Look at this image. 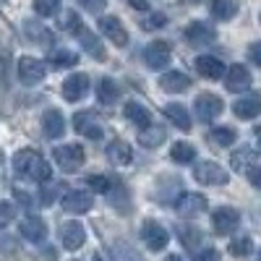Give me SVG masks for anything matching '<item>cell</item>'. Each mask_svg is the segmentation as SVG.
I'll use <instances>...</instances> for the list:
<instances>
[{
    "label": "cell",
    "instance_id": "1",
    "mask_svg": "<svg viewBox=\"0 0 261 261\" xmlns=\"http://www.w3.org/2000/svg\"><path fill=\"white\" fill-rule=\"evenodd\" d=\"M193 178L201 186H225L230 180V172L220 162H199L193 167Z\"/></svg>",
    "mask_w": 261,
    "mask_h": 261
},
{
    "label": "cell",
    "instance_id": "2",
    "mask_svg": "<svg viewBox=\"0 0 261 261\" xmlns=\"http://www.w3.org/2000/svg\"><path fill=\"white\" fill-rule=\"evenodd\" d=\"M55 162H58V167L60 170H65V172H76L81 165H84V146H79V144H63V146H55Z\"/></svg>",
    "mask_w": 261,
    "mask_h": 261
},
{
    "label": "cell",
    "instance_id": "3",
    "mask_svg": "<svg viewBox=\"0 0 261 261\" xmlns=\"http://www.w3.org/2000/svg\"><path fill=\"white\" fill-rule=\"evenodd\" d=\"M141 241H144V246L149 251H162L167 246V241H170V235L157 220H146L141 225Z\"/></svg>",
    "mask_w": 261,
    "mask_h": 261
},
{
    "label": "cell",
    "instance_id": "4",
    "mask_svg": "<svg viewBox=\"0 0 261 261\" xmlns=\"http://www.w3.org/2000/svg\"><path fill=\"white\" fill-rule=\"evenodd\" d=\"M238 225H241V214H238V209H232V206L214 209V214H212V227H214L217 235H230L232 230H238Z\"/></svg>",
    "mask_w": 261,
    "mask_h": 261
},
{
    "label": "cell",
    "instance_id": "5",
    "mask_svg": "<svg viewBox=\"0 0 261 261\" xmlns=\"http://www.w3.org/2000/svg\"><path fill=\"white\" fill-rule=\"evenodd\" d=\"M45 73H47V68H45V63H42V60L29 58V55L18 58V79H21V84L34 86V84H39L42 79H45Z\"/></svg>",
    "mask_w": 261,
    "mask_h": 261
},
{
    "label": "cell",
    "instance_id": "6",
    "mask_svg": "<svg viewBox=\"0 0 261 261\" xmlns=\"http://www.w3.org/2000/svg\"><path fill=\"white\" fill-rule=\"evenodd\" d=\"M193 107H196V115H199V120H204V123H212L217 115L222 113V99L217 97V94H212V92H204V94H199L196 97V102H193Z\"/></svg>",
    "mask_w": 261,
    "mask_h": 261
},
{
    "label": "cell",
    "instance_id": "7",
    "mask_svg": "<svg viewBox=\"0 0 261 261\" xmlns=\"http://www.w3.org/2000/svg\"><path fill=\"white\" fill-rule=\"evenodd\" d=\"M186 42L193 47H201V45H212V42L217 39V32L212 24H206V21H193V24L186 27Z\"/></svg>",
    "mask_w": 261,
    "mask_h": 261
},
{
    "label": "cell",
    "instance_id": "8",
    "mask_svg": "<svg viewBox=\"0 0 261 261\" xmlns=\"http://www.w3.org/2000/svg\"><path fill=\"white\" fill-rule=\"evenodd\" d=\"M170 53H172L170 42H162V39H157V42H151V45L144 50V63L149 65L151 71H162L165 65L170 63Z\"/></svg>",
    "mask_w": 261,
    "mask_h": 261
},
{
    "label": "cell",
    "instance_id": "9",
    "mask_svg": "<svg viewBox=\"0 0 261 261\" xmlns=\"http://www.w3.org/2000/svg\"><path fill=\"white\" fill-rule=\"evenodd\" d=\"M92 204H94V196L89 191H79V188L68 191L63 196V201H60V206L65 212H71V214H86L92 209Z\"/></svg>",
    "mask_w": 261,
    "mask_h": 261
},
{
    "label": "cell",
    "instance_id": "10",
    "mask_svg": "<svg viewBox=\"0 0 261 261\" xmlns=\"http://www.w3.org/2000/svg\"><path fill=\"white\" fill-rule=\"evenodd\" d=\"M225 86H227V92H235V94L246 92L248 86H251V73H248L246 65L232 63L230 68L225 71Z\"/></svg>",
    "mask_w": 261,
    "mask_h": 261
},
{
    "label": "cell",
    "instance_id": "11",
    "mask_svg": "<svg viewBox=\"0 0 261 261\" xmlns=\"http://www.w3.org/2000/svg\"><path fill=\"white\" fill-rule=\"evenodd\" d=\"M99 32L110 39L113 45H118V47H125L128 45V32L120 24V18H115V16H102L99 18Z\"/></svg>",
    "mask_w": 261,
    "mask_h": 261
},
{
    "label": "cell",
    "instance_id": "12",
    "mask_svg": "<svg viewBox=\"0 0 261 261\" xmlns=\"http://www.w3.org/2000/svg\"><path fill=\"white\" fill-rule=\"evenodd\" d=\"M73 128H76V134H81V136H86V139H92V141L102 139V125H99L97 115L89 113V110L73 115Z\"/></svg>",
    "mask_w": 261,
    "mask_h": 261
},
{
    "label": "cell",
    "instance_id": "13",
    "mask_svg": "<svg viewBox=\"0 0 261 261\" xmlns=\"http://www.w3.org/2000/svg\"><path fill=\"white\" fill-rule=\"evenodd\" d=\"M175 209H178V214L180 217H199V214H204V209H206V199L201 193H180L178 196V201H175Z\"/></svg>",
    "mask_w": 261,
    "mask_h": 261
},
{
    "label": "cell",
    "instance_id": "14",
    "mask_svg": "<svg viewBox=\"0 0 261 261\" xmlns=\"http://www.w3.org/2000/svg\"><path fill=\"white\" fill-rule=\"evenodd\" d=\"M86 92H89V76H86V73H71L68 79L63 81V97L68 102L84 99Z\"/></svg>",
    "mask_w": 261,
    "mask_h": 261
},
{
    "label": "cell",
    "instance_id": "15",
    "mask_svg": "<svg viewBox=\"0 0 261 261\" xmlns=\"http://www.w3.org/2000/svg\"><path fill=\"white\" fill-rule=\"evenodd\" d=\"M60 243L65 251H79L86 243V230L79 222H65L60 225Z\"/></svg>",
    "mask_w": 261,
    "mask_h": 261
},
{
    "label": "cell",
    "instance_id": "16",
    "mask_svg": "<svg viewBox=\"0 0 261 261\" xmlns=\"http://www.w3.org/2000/svg\"><path fill=\"white\" fill-rule=\"evenodd\" d=\"M21 235H24L27 241H32V243H42V241H45V235H47L45 220L37 217V214H29L27 220L21 222Z\"/></svg>",
    "mask_w": 261,
    "mask_h": 261
},
{
    "label": "cell",
    "instance_id": "17",
    "mask_svg": "<svg viewBox=\"0 0 261 261\" xmlns=\"http://www.w3.org/2000/svg\"><path fill=\"white\" fill-rule=\"evenodd\" d=\"M196 71H199L204 79H222L225 76V63L220 58H214V55H201V58H196Z\"/></svg>",
    "mask_w": 261,
    "mask_h": 261
},
{
    "label": "cell",
    "instance_id": "18",
    "mask_svg": "<svg viewBox=\"0 0 261 261\" xmlns=\"http://www.w3.org/2000/svg\"><path fill=\"white\" fill-rule=\"evenodd\" d=\"M42 134L47 139H60L65 134V118L58 110H47L42 115Z\"/></svg>",
    "mask_w": 261,
    "mask_h": 261
},
{
    "label": "cell",
    "instance_id": "19",
    "mask_svg": "<svg viewBox=\"0 0 261 261\" xmlns=\"http://www.w3.org/2000/svg\"><path fill=\"white\" fill-rule=\"evenodd\" d=\"M107 160H110L115 167H125V165H130V160H134V151H130V146L123 139H113L110 146H107Z\"/></svg>",
    "mask_w": 261,
    "mask_h": 261
},
{
    "label": "cell",
    "instance_id": "20",
    "mask_svg": "<svg viewBox=\"0 0 261 261\" xmlns=\"http://www.w3.org/2000/svg\"><path fill=\"white\" fill-rule=\"evenodd\" d=\"M232 113L241 118V120H251L261 113V97L258 94H248V97H241L235 105H232Z\"/></svg>",
    "mask_w": 261,
    "mask_h": 261
},
{
    "label": "cell",
    "instance_id": "21",
    "mask_svg": "<svg viewBox=\"0 0 261 261\" xmlns=\"http://www.w3.org/2000/svg\"><path fill=\"white\" fill-rule=\"evenodd\" d=\"M76 37H79V42H81V47L86 50V53H89L94 60H107V53H105V45H102V42L97 39V34H92L89 29H79L76 32Z\"/></svg>",
    "mask_w": 261,
    "mask_h": 261
},
{
    "label": "cell",
    "instance_id": "22",
    "mask_svg": "<svg viewBox=\"0 0 261 261\" xmlns=\"http://www.w3.org/2000/svg\"><path fill=\"white\" fill-rule=\"evenodd\" d=\"M160 86H162V92L180 94V92H186L188 86H191V79H188L186 73H180V71H167V73H162Z\"/></svg>",
    "mask_w": 261,
    "mask_h": 261
},
{
    "label": "cell",
    "instance_id": "23",
    "mask_svg": "<svg viewBox=\"0 0 261 261\" xmlns=\"http://www.w3.org/2000/svg\"><path fill=\"white\" fill-rule=\"evenodd\" d=\"M165 118L175 125V128H180V130H191L193 125H191V115H188V110L183 105H178V102H170V105H165Z\"/></svg>",
    "mask_w": 261,
    "mask_h": 261
},
{
    "label": "cell",
    "instance_id": "24",
    "mask_svg": "<svg viewBox=\"0 0 261 261\" xmlns=\"http://www.w3.org/2000/svg\"><path fill=\"white\" fill-rule=\"evenodd\" d=\"M256 162V151L253 146H241V149H235L232 151V157H230V167L235 172H248Z\"/></svg>",
    "mask_w": 261,
    "mask_h": 261
},
{
    "label": "cell",
    "instance_id": "25",
    "mask_svg": "<svg viewBox=\"0 0 261 261\" xmlns=\"http://www.w3.org/2000/svg\"><path fill=\"white\" fill-rule=\"evenodd\" d=\"M120 99V86L113 79H99L97 84V102L99 105H115Z\"/></svg>",
    "mask_w": 261,
    "mask_h": 261
},
{
    "label": "cell",
    "instance_id": "26",
    "mask_svg": "<svg viewBox=\"0 0 261 261\" xmlns=\"http://www.w3.org/2000/svg\"><path fill=\"white\" fill-rule=\"evenodd\" d=\"M165 136H167V130H165L162 125H146V128L139 130V141H141V146H146V149H157V146L165 141Z\"/></svg>",
    "mask_w": 261,
    "mask_h": 261
},
{
    "label": "cell",
    "instance_id": "27",
    "mask_svg": "<svg viewBox=\"0 0 261 261\" xmlns=\"http://www.w3.org/2000/svg\"><path fill=\"white\" fill-rule=\"evenodd\" d=\"M178 241L188 251H199L201 248V230L193 227V225H180L178 227Z\"/></svg>",
    "mask_w": 261,
    "mask_h": 261
},
{
    "label": "cell",
    "instance_id": "28",
    "mask_svg": "<svg viewBox=\"0 0 261 261\" xmlns=\"http://www.w3.org/2000/svg\"><path fill=\"white\" fill-rule=\"evenodd\" d=\"M123 115H125L130 123H136L139 128L151 125V115H149V110H146L144 105H139V102H128V105H125V110H123Z\"/></svg>",
    "mask_w": 261,
    "mask_h": 261
},
{
    "label": "cell",
    "instance_id": "29",
    "mask_svg": "<svg viewBox=\"0 0 261 261\" xmlns=\"http://www.w3.org/2000/svg\"><path fill=\"white\" fill-rule=\"evenodd\" d=\"M50 175H53V167L42 160L39 154L32 160V165H29V172H27V180H34V183H45V180H50Z\"/></svg>",
    "mask_w": 261,
    "mask_h": 261
},
{
    "label": "cell",
    "instance_id": "30",
    "mask_svg": "<svg viewBox=\"0 0 261 261\" xmlns=\"http://www.w3.org/2000/svg\"><path fill=\"white\" fill-rule=\"evenodd\" d=\"M212 16L220 18V21H230L235 13H238V0H212L209 6Z\"/></svg>",
    "mask_w": 261,
    "mask_h": 261
},
{
    "label": "cell",
    "instance_id": "31",
    "mask_svg": "<svg viewBox=\"0 0 261 261\" xmlns=\"http://www.w3.org/2000/svg\"><path fill=\"white\" fill-rule=\"evenodd\" d=\"M170 157H172V162L186 165V162H193V160H196V149H193V144H188V141H178V144H172Z\"/></svg>",
    "mask_w": 261,
    "mask_h": 261
},
{
    "label": "cell",
    "instance_id": "32",
    "mask_svg": "<svg viewBox=\"0 0 261 261\" xmlns=\"http://www.w3.org/2000/svg\"><path fill=\"white\" fill-rule=\"evenodd\" d=\"M209 139H212L217 146H232V144H235V139H238V134H235V130H232L230 125H217V128H212Z\"/></svg>",
    "mask_w": 261,
    "mask_h": 261
},
{
    "label": "cell",
    "instance_id": "33",
    "mask_svg": "<svg viewBox=\"0 0 261 261\" xmlns=\"http://www.w3.org/2000/svg\"><path fill=\"white\" fill-rule=\"evenodd\" d=\"M73 63H79V58H76V53H71V50H53L50 53V65L58 71V68H71Z\"/></svg>",
    "mask_w": 261,
    "mask_h": 261
},
{
    "label": "cell",
    "instance_id": "34",
    "mask_svg": "<svg viewBox=\"0 0 261 261\" xmlns=\"http://www.w3.org/2000/svg\"><path fill=\"white\" fill-rule=\"evenodd\" d=\"M113 251H115V258L118 261H141V256L136 253V248L125 243V241H115L113 243Z\"/></svg>",
    "mask_w": 261,
    "mask_h": 261
},
{
    "label": "cell",
    "instance_id": "35",
    "mask_svg": "<svg viewBox=\"0 0 261 261\" xmlns=\"http://www.w3.org/2000/svg\"><path fill=\"white\" fill-rule=\"evenodd\" d=\"M251 248H253L251 238H248V235H241V238H232L227 251H230L232 256H238V258H243V256H248V253H251Z\"/></svg>",
    "mask_w": 261,
    "mask_h": 261
},
{
    "label": "cell",
    "instance_id": "36",
    "mask_svg": "<svg viewBox=\"0 0 261 261\" xmlns=\"http://www.w3.org/2000/svg\"><path fill=\"white\" fill-rule=\"evenodd\" d=\"M27 32H29V37H32V39H39V45H45V47H50V45H53V34H50L47 29H42L39 24L34 27V21H29V24H27Z\"/></svg>",
    "mask_w": 261,
    "mask_h": 261
},
{
    "label": "cell",
    "instance_id": "37",
    "mask_svg": "<svg viewBox=\"0 0 261 261\" xmlns=\"http://www.w3.org/2000/svg\"><path fill=\"white\" fill-rule=\"evenodd\" d=\"M60 3L63 0H34V11L39 16H55L60 11Z\"/></svg>",
    "mask_w": 261,
    "mask_h": 261
},
{
    "label": "cell",
    "instance_id": "38",
    "mask_svg": "<svg viewBox=\"0 0 261 261\" xmlns=\"http://www.w3.org/2000/svg\"><path fill=\"white\" fill-rule=\"evenodd\" d=\"M167 24V16L165 13H149L144 21H141V27L146 29V32H154V29H162Z\"/></svg>",
    "mask_w": 261,
    "mask_h": 261
},
{
    "label": "cell",
    "instance_id": "39",
    "mask_svg": "<svg viewBox=\"0 0 261 261\" xmlns=\"http://www.w3.org/2000/svg\"><path fill=\"white\" fill-rule=\"evenodd\" d=\"M13 217H16V206L11 201H0V230L8 227L13 222Z\"/></svg>",
    "mask_w": 261,
    "mask_h": 261
},
{
    "label": "cell",
    "instance_id": "40",
    "mask_svg": "<svg viewBox=\"0 0 261 261\" xmlns=\"http://www.w3.org/2000/svg\"><path fill=\"white\" fill-rule=\"evenodd\" d=\"M89 186L97 193H110V178H107V175H92L89 178Z\"/></svg>",
    "mask_w": 261,
    "mask_h": 261
},
{
    "label": "cell",
    "instance_id": "41",
    "mask_svg": "<svg viewBox=\"0 0 261 261\" xmlns=\"http://www.w3.org/2000/svg\"><path fill=\"white\" fill-rule=\"evenodd\" d=\"M63 29H65V32H73V34L81 29V18H79V13H76V11H68V13H65Z\"/></svg>",
    "mask_w": 261,
    "mask_h": 261
},
{
    "label": "cell",
    "instance_id": "42",
    "mask_svg": "<svg viewBox=\"0 0 261 261\" xmlns=\"http://www.w3.org/2000/svg\"><path fill=\"white\" fill-rule=\"evenodd\" d=\"M196 261H222V258H220V251L217 248H204L196 253Z\"/></svg>",
    "mask_w": 261,
    "mask_h": 261
},
{
    "label": "cell",
    "instance_id": "43",
    "mask_svg": "<svg viewBox=\"0 0 261 261\" xmlns=\"http://www.w3.org/2000/svg\"><path fill=\"white\" fill-rule=\"evenodd\" d=\"M79 3H81L86 11H89V13H99V11L105 8L107 0H79Z\"/></svg>",
    "mask_w": 261,
    "mask_h": 261
},
{
    "label": "cell",
    "instance_id": "44",
    "mask_svg": "<svg viewBox=\"0 0 261 261\" xmlns=\"http://www.w3.org/2000/svg\"><path fill=\"white\" fill-rule=\"evenodd\" d=\"M248 60L261 68V42H253V45L248 47Z\"/></svg>",
    "mask_w": 261,
    "mask_h": 261
},
{
    "label": "cell",
    "instance_id": "45",
    "mask_svg": "<svg viewBox=\"0 0 261 261\" xmlns=\"http://www.w3.org/2000/svg\"><path fill=\"white\" fill-rule=\"evenodd\" d=\"M248 180H251V186H253V188H258V191H261V167H256V165H253V167L248 170Z\"/></svg>",
    "mask_w": 261,
    "mask_h": 261
},
{
    "label": "cell",
    "instance_id": "46",
    "mask_svg": "<svg viewBox=\"0 0 261 261\" xmlns=\"http://www.w3.org/2000/svg\"><path fill=\"white\" fill-rule=\"evenodd\" d=\"M53 199H55V186L42 188V204H53Z\"/></svg>",
    "mask_w": 261,
    "mask_h": 261
},
{
    "label": "cell",
    "instance_id": "47",
    "mask_svg": "<svg viewBox=\"0 0 261 261\" xmlns=\"http://www.w3.org/2000/svg\"><path fill=\"white\" fill-rule=\"evenodd\" d=\"M13 193H16V201H18L21 206H27V209L32 206V199H29L27 193H21V191H16V188H13Z\"/></svg>",
    "mask_w": 261,
    "mask_h": 261
},
{
    "label": "cell",
    "instance_id": "48",
    "mask_svg": "<svg viewBox=\"0 0 261 261\" xmlns=\"http://www.w3.org/2000/svg\"><path fill=\"white\" fill-rule=\"evenodd\" d=\"M130 6H134L136 11H149V3H146V0H130Z\"/></svg>",
    "mask_w": 261,
    "mask_h": 261
},
{
    "label": "cell",
    "instance_id": "49",
    "mask_svg": "<svg viewBox=\"0 0 261 261\" xmlns=\"http://www.w3.org/2000/svg\"><path fill=\"white\" fill-rule=\"evenodd\" d=\"M165 261H186V258H183V256H167Z\"/></svg>",
    "mask_w": 261,
    "mask_h": 261
},
{
    "label": "cell",
    "instance_id": "50",
    "mask_svg": "<svg viewBox=\"0 0 261 261\" xmlns=\"http://www.w3.org/2000/svg\"><path fill=\"white\" fill-rule=\"evenodd\" d=\"M256 139H258V144H261V125H256Z\"/></svg>",
    "mask_w": 261,
    "mask_h": 261
},
{
    "label": "cell",
    "instance_id": "51",
    "mask_svg": "<svg viewBox=\"0 0 261 261\" xmlns=\"http://www.w3.org/2000/svg\"><path fill=\"white\" fill-rule=\"evenodd\" d=\"M94 261H105V258H102V256H99V253H97V256H94Z\"/></svg>",
    "mask_w": 261,
    "mask_h": 261
},
{
    "label": "cell",
    "instance_id": "52",
    "mask_svg": "<svg viewBox=\"0 0 261 261\" xmlns=\"http://www.w3.org/2000/svg\"><path fill=\"white\" fill-rule=\"evenodd\" d=\"M186 3H201V0H186Z\"/></svg>",
    "mask_w": 261,
    "mask_h": 261
},
{
    "label": "cell",
    "instance_id": "53",
    "mask_svg": "<svg viewBox=\"0 0 261 261\" xmlns=\"http://www.w3.org/2000/svg\"><path fill=\"white\" fill-rule=\"evenodd\" d=\"M258 261H261V251H258Z\"/></svg>",
    "mask_w": 261,
    "mask_h": 261
},
{
    "label": "cell",
    "instance_id": "54",
    "mask_svg": "<svg viewBox=\"0 0 261 261\" xmlns=\"http://www.w3.org/2000/svg\"><path fill=\"white\" fill-rule=\"evenodd\" d=\"M258 21H261V13H258Z\"/></svg>",
    "mask_w": 261,
    "mask_h": 261
}]
</instances>
